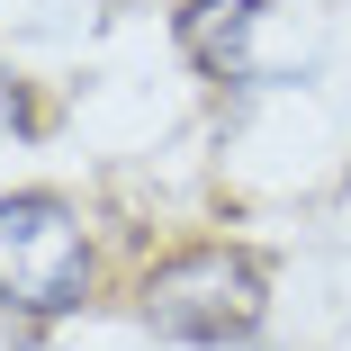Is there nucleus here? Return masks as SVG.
I'll use <instances>...</instances> for the list:
<instances>
[{
    "instance_id": "1",
    "label": "nucleus",
    "mask_w": 351,
    "mask_h": 351,
    "mask_svg": "<svg viewBox=\"0 0 351 351\" xmlns=\"http://www.w3.org/2000/svg\"><path fill=\"white\" fill-rule=\"evenodd\" d=\"M135 306L162 342H252V324L270 306V270L243 243H189L145 279Z\"/></svg>"
},
{
    "instance_id": "2",
    "label": "nucleus",
    "mask_w": 351,
    "mask_h": 351,
    "mask_svg": "<svg viewBox=\"0 0 351 351\" xmlns=\"http://www.w3.org/2000/svg\"><path fill=\"white\" fill-rule=\"evenodd\" d=\"M90 298V234L63 198H0V306L10 315H73Z\"/></svg>"
},
{
    "instance_id": "3",
    "label": "nucleus",
    "mask_w": 351,
    "mask_h": 351,
    "mask_svg": "<svg viewBox=\"0 0 351 351\" xmlns=\"http://www.w3.org/2000/svg\"><path fill=\"white\" fill-rule=\"evenodd\" d=\"M252 19H261V0H189V10L171 19V36H180V54L198 63L207 82H243V36H252Z\"/></svg>"
},
{
    "instance_id": "4",
    "label": "nucleus",
    "mask_w": 351,
    "mask_h": 351,
    "mask_svg": "<svg viewBox=\"0 0 351 351\" xmlns=\"http://www.w3.org/2000/svg\"><path fill=\"white\" fill-rule=\"evenodd\" d=\"M0 126H36V108L19 99V82H10V73H0Z\"/></svg>"
}]
</instances>
